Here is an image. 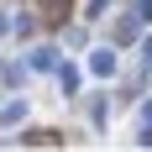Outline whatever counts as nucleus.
<instances>
[{"label": "nucleus", "instance_id": "f257e3e1", "mask_svg": "<svg viewBox=\"0 0 152 152\" xmlns=\"http://www.w3.org/2000/svg\"><path fill=\"white\" fill-rule=\"evenodd\" d=\"M89 68H94V74H110V68H115V53H94Z\"/></svg>", "mask_w": 152, "mask_h": 152}]
</instances>
